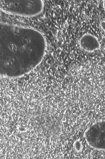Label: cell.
I'll list each match as a JSON object with an SVG mask.
<instances>
[{"label": "cell", "instance_id": "6da1fadb", "mask_svg": "<svg viewBox=\"0 0 105 159\" xmlns=\"http://www.w3.org/2000/svg\"><path fill=\"white\" fill-rule=\"evenodd\" d=\"M0 72L4 77L22 76L42 61L46 48L43 34L34 28L1 24Z\"/></svg>", "mask_w": 105, "mask_h": 159}, {"label": "cell", "instance_id": "7a4b0ae2", "mask_svg": "<svg viewBox=\"0 0 105 159\" xmlns=\"http://www.w3.org/2000/svg\"><path fill=\"white\" fill-rule=\"evenodd\" d=\"M1 8L9 13L33 16L41 13L44 4L42 1H1Z\"/></svg>", "mask_w": 105, "mask_h": 159}, {"label": "cell", "instance_id": "3957f363", "mask_svg": "<svg viewBox=\"0 0 105 159\" xmlns=\"http://www.w3.org/2000/svg\"><path fill=\"white\" fill-rule=\"evenodd\" d=\"M88 145L95 149L105 150V121L95 123L85 134Z\"/></svg>", "mask_w": 105, "mask_h": 159}, {"label": "cell", "instance_id": "277c9868", "mask_svg": "<svg viewBox=\"0 0 105 159\" xmlns=\"http://www.w3.org/2000/svg\"><path fill=\"white\" fill-rule=\"evenodd\" d=\"M79 44L83 50L91 52L96 50L99 48L97 39L89 34H84L80 39Z\"/></svg>", "mask_w": 105, "mask_h": 159}, {"label": "cell", "instance_id": "5b68a950", "mask_svg": "<svg viewBox=\"0 0 105 159\" xmlns=\"http://www.w3.org/2000/svg\"><path fill=\"white\" fill-rule=\"evenodd\" d=\"M101 26L102 29L105 32V22L103 21L101 22Z\"/></svg>", "mask_w": 105, "mask_h": 159}, {"label": "cell", "instance_id": "8992f818", "mask_svg": "<svg viewBox=\"0 0 105 159\" xmlns=\"http://www.w3.org/2000/svg\"><path fill=\"white\" fill-rule=\"evenodd\" d=\"M104 9H105V1H104Z\"/></svg>", "mask_w": 105, "mask_h": 159}]
</instances>
